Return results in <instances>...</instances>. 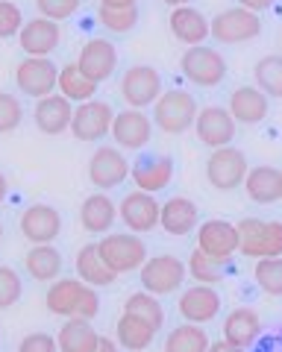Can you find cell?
Instances as JSON below:
<instances>
[{"label":"cell","mask_w":282,"mask_h":352,"mask_svg":"<svg viewBox=\"0 0 282 352\" xmlns=\"http://www.w3.org/2000/svg\"><path fill=\"white\" fill-rule=\"evenodd\" d=\"M47 311L56 317H83V320H91L100 311V296L97 288L85 285L83 279H56L50 282L47 291Z\"/></svg>","instance_id":"1"},{"label":"cell","mask_w":282,"mask_h":352,"mask_svg":"<svg viewBox=\"0 0 282 352\" xmlns=\"http://www.w3.org/2000/svg\"><path fill=\"white\" fill-rule=\"evenodd\" d=\"M197 115H200V106L186 88H168L153 103V124L162 132H168V135H182V132L194 129Z\"/></svg>","instance_id":"2"},{"label":"cell","mask_w":282,"mask_h":352,"mask_svg":"<svg viewBox=\"0 0 282 352\" xmlns=\"http://www.w3.org/2000/svg\"><path fill=\"white\" fill-rule=\"evenodd\" d=\"M238 238L241 247L238 252L247 258H282V220H262L244 217L238 220Z\"/></svg>","instance_id":"3"},{"label":"cell","mask_w":282,"mask_h":352,"mask_svg":"<svg viewBox=\"0 0 282 352\" xmlns=\"http://www.w3.org/2000/svg\"><path fill=\"white\" fill-rule=\"evenodd\" d=\"M97 250H100L103 261L121 276V273H129V270H141L144 261L150 258L147 256V247L135 232H109L97 241Z\"/></svg>","instance_id":"4"},{"label":"cell","mask_w":282,"mask_h":352,"mask_svg":"<svg viewBox=\"0 0 282 352\" xmlns=\"http://www.w3.org/2000/svg\"><path fill=\"white\" fill-rule=\"evenodd\" d=\"M247 173H250L247 156L232 144L212 150L206 159V179L215 191H235L238 185H244Z\"/></svg>","instance_id":"5"},{"label":"cell","mask_w":282,"mask_h":352,"mask_svg":"<svg viewBox=\"0 0 282 352\" xmlns=\"http://www.w3.org/2000/svg\"><path fill=\"white\" fill-rule=\"evenodd\" d=\"M180 71L186 80H191L200 88H215L226 80V59L215 47H186V53L180 56Z\"/></svg>","instance_id":"6"},{"label":"cell","mask_w":282,"mask_h":352,"mask_svg":"<svg viewBox=\"0 0 282 352\" xmlns=\"http://www.w3.org/2000/svg\"><path fill=\"white\" fill-rule=\"evenodd\" d=\"M15 85L21 94L32 97V100L50 97L59 88V68L47 56H27L15 68Z\"/></svg>","instance_id":"7"},{"label":"cell","mask_w":282,"mask_h":352,"mask_svg":"<svg viewBox=\"0 0 282 352\" xmlns=\"http://www.w3.org/2000/svg\"><path fill=\"white\" fill-rule=\"evenodd\" d=\"M262 32V18L244 6H230L212 18V38L218 44H244Z\"/></svg>","instance_id":"8"},{"label":"cell","mask_w":282,"mask_h":352,"mask_svg":"<svg viewBox=\"0 0 282 352\" xmlns=\"http://www.w3.org/2000/svg\"><path fill=\"white\" fill-rule=\"evenodd\" d=\"M186 273H188V264H182L177 256H153L138 270V279H141V288L144 291L165 296V294H173L182 288Z\"/></svg>","instance_id":"9"},{"label":"cell","mask_w":282,"mask_h":352,"mask_svg":"<svg viewBox=\"0 0 282 352\" xmlns=\"http://www.w3.org/2000/svg\"><path fill=\"white\" fill-rule=\"evenodd\" d=\"M162 91V74L153 68V65H133L127 68L121 76V97L129 109H144L153 106Z\"/></svg>","instance_id":"10"},{"label":"cell","mask_w":282,"mask_h":352,"mask_svg":"<svg viewBox=\"0 0 282 352\" xmlns=\"http://www.w3.org/2000/svg\"><path fill=\"white\" fill-rule=\"evenodd\" d=\"M194 135L200 144L218 150V147H230L235 135H238V120L232 118L230 109L224 106H206L200 109L197 120H194Z\"/></svg>","instance_id":"11"},{"label":"cell","mask_w":282,"mask_h":352,"mask_svg":"<svg viewBox=\"0 0 282 352\" xmlns=\"http://www.w3.org/2000/svg\"><path fill=\"white\" fill-rule=\"evenodd\" d=\"M115 109L106 103V100H85L74 109V120H71V132L77 141H100L103 135L112 132V124H115Z\"/></svg>","instance_id":"12"},{"label":"cell","mask_w":282,"mask_h":352,"mask_svg":"<svg viewBox=\"0 0 282 352\" xmlns=\"http://www.w3.org/2000/svg\"><path fill=\"white\" fill-rule=\"evenodd\" d=\"M118 214H121L124 226L129 229V232L147 235V232H153V229L159 226L162 203L156 200L153 194L135 188V191H129L124 200H121V208H118Z\"/></svg>","instance_id":"13"},{"label":"cell","mask_w":282,"mask_h":352,"mask_svg":"<svg viewBox=\"0 0 282 352\" xmlns=\"http://www.w3.org/2000/svg\"><path fill=\"white\" fill-rule=\"evenodd\" d=\"M129 170H133V164L118 147H97L94 156L89 159V179L100 191L118 188L124 179H129Z\"/></svg>","instance_id":"14"},{"label":"cell","mask_w":282,"mask_h":352,"mask_svg":"<svg viewBox=\"0 0 282 352\" xmlns=\"http://www.w3.org/2000/svg\"><path fill=\"white\" fill-rule=\"evenodd\" d=\"M238 247H241V238H238V226L230 223V220H221V217H212L206 223L197 226V250L209 252V256L221 258V261H230Z\"/></svg>","instance_id":"15"},{"label":"cell","mask_w":282,"mask_h":352,"mask_svg":"<svg viewBox=\"0 0 282 352\" xmlns=\"http://www.w3.org/2000/svg\"><path fill=\"white\" fill-rule=\"evenodd\" d=\"M112 138L121 150H144L153 138V118H147L144 109H124L115 115Z\"/></svg>","instance_id":"16"},{"label":"cell","mask_w":282,"mask_h":352,"mask_svg":"<svg viewBox=\"0 0 282 352\" xmlns=\"http://www.w3.org/2000/svg\"><path fill=\"white\" fill-rule=\"evenodd\" d=\"M129 179L135 182L138 191H147V194L165 191L173 182V159L165 156V153H144L141 159L133 162Z\"/></svg>","instance_id":"17"},{"label":"cell","mask_w":282,"mask_h":352,"mask_svg":"<svg viewBox=\"0 0 282 352\" xmlns=\"http://www.w3.org/2000/svg\"><path fill=\"white\" fill-rule=\"evenodd\" d=\"M77 68L89 76L91 82H97V85L106 82L118 71V47L109 38H89L77 56Z\"/></svg>","instance_id":"18"},{"label":"cell","mask_w":282,"mask_h":352,"mask_svg":"<svg viewBox=\"0 0 282 352\" xmlns=\"http://www.w3.org/2000/svg\"><path fill=\"white\" fill-rule=\"evenodd\" d=\"M62 232V214L47 203H32L21 214V235L30 244H53Z\"/></svg>","instance_id":"19"},{"label":"cell","mask_w":282,"mask_h":352,"mask_svg":"<svg viewBox=\"0 0 282 352\" xmlns=\"http://www.w3.org/2000/svg\"><path fill=\"white\" fill-rule=\"evenodd\" d=\"M177 308L186 323L203 326L221 314V294L215 291V285H191L186 294H180Z\"/></svg>","instance_id":"20"},{"label":"cell","mask_w":282,"mask_h":352,"mask_svg":"<svg viewBox=\"0 0 282 352\" xmlns=\"http://www.w3.org/2000/svg\"><path fill=\"white\" fill-rule=\"evenodd\" d=\"M62 41V27L50 18H30L18 36V44L24 56H50Z\"/></svg>","instance_id":"21"},{"label":"cell","mask_w":282,"mask_h":352,"mask_svg":"<svg viewBox=\"0 0 282 352\" xmlns=\"http://www.w3.org/2000/svg\"><path fill=\"white\" fill-rule=\"evenodd\" d=\"M168 27L173 32V38L180 44H186V47H197V44H203L206 38H212V21L194 6L171 9Z\"/></svg>","instance_id":"22"},{"label":"cell","mask_w":282,"mask_h":352,"mask_svg":"<svg viewBox=\"0 0 282 352\" xmlns=\"http://www.w3.org/2000/svg\"><path fill=\"white\" fill-rule=\"evenodd\" d=\"M32 120H36V126L45 132V135H62V132H71L74 103L62 94L41 97V100H36V109H32Z\"/></svg>","instance_id":"23"},{"label":"cell","mask_w":282,"mask_h":352,"mask_svg":"<svg viewBox=\"0 0 282 352\" xmlns=\"http://www.w3.org/2000/svg\"><path fill=\"white\" fill-rule=\"evenodd\" d=\"M230 112L238 124L256 126V124H262L270 112V97L259 85H238L230 94Z\"/></svg>","instance_id":"24"},{"label":"cell","mask_w":282,"mask_h":352,"mask_svg":"<svg viewBox=\"0 0 282 352\" xmlns=\"http://www.w3.org/2000/svg\"><path fill=\"white\" fill-rule=\"evenodd\" d=\"M159 226L173 238L191 235V232H197V226H200V212L188 197H171L168 203H162Z\"/></svg>","instance_id":"25"},{"label":"cell","mask_w":282,"mask_h":352,"mask_svg":"<svg viewBox=\"0 0 282 352\" xmlns=\"http://www.w3.org/2000/svg\"><path fill=\"white\" fill-rule=\"evenodd\" d=\"M244 191L259 206H270L282 200V170L274 168V164H256L244 179Z\"/></svg>","instance_id":"26"},{"label":"cell","mask_w":282,"mask_h":352,"mask_svg":"<svg viewBox=\"0 0 282 352\" xmlns=\"http://www.w3.org/2000/svg\"><path fill=\"white\" fill-rule=\"evenodd\" d=\"M115 220H118V206L103 191L91 194V197H85V200H83V206H80V223H83L85 232L109 235V229L115 226Z\"/></svg>","instance_id":"27"},{"label":"cell","mask_w":282,"mask_h":352,"mask_svg":"<svg viewBox=\"0 0 282 352\" xmlns=\"http://www.w3.org/2000/svg\"><path fill=\"white\" fill-rule=\"evenodd\" d=\"M259 332H262V320L253 308H232L224 320V340H230L238 349L253 346Z\"/></svg>","instance_id":"28"},{"label":"cell","mask_w":282,"mask_h":352,"mask_svg":"<svg viewBox=\"0 0 282 352\" xmlns=\"http://www.w3.org/2000/svg\"><path fill=\"white\" fill-rule=\"evenodd\" d=\"M77 276L85 285H91V288H106V285H112L118 279V273L103 261L97 244H85L77 252Z\"/></svg>","instance_id":"29"},{"label":"cell","mask_w":282,"mask_h":352,"mask_svg":"<svg viewBox=\"0 0 282 352\" xmlns=\"http://www.w3.org/2000/svg\"><path fill=\"white\" fill-rule=\"evenodd\" d=\"M97 340L100 335L94 332L91 320H83V317H68L56 335L59 352H94Z\"/></svg>","instance_id":"30"},{"label":"cell","mask_w":282,"mask_h":352,"mask_svg":"<svg viewBox=\"0 0 282 352\" xmlns=\"http://www.w3.org/2000/svg\"><path fill=\"white\" fill-rule=\"evenodd\" d=\"M27 273L36 282H56L62 273V252L50 244H36L27 252Z\"/></svg>","instance_id":"31"},{"label":"cell","mask_w":282,"mask_h":352,"mask_svg":"<svg viewBox=\"0 0 282 352\" xmlns=\"http://www.w3.org/2000/svg\"><path fill=\"white\" fill-rule=\"evenodd\" d=\"M115 340L129 352H141V349H147L156 340V329L150 323H144L141 317L124 311V317L115 326Z\"/></svg>","instance_id":"32"},{"label":"cell","mask_w":282,"mask_h":352,"mask_svg":"<svg viewBox=\"0 0 282 352\" xmlns=\"http://www.w3.org/2000/svg\"><path fill=\"white\" fill-rule=\"evenodd\" d=\"M59 94L68 97L71 103L94 100L97 82H91L89 76L77 68V62H71V65H65V68H59Z\"/></svg>","instance_id":"33"},{"label":"cell","mask_w":282,"mask_h":352,"mask_svg":"<svg viewBox=\"0 0 282 352\" xmlns=\"http://www.w3.org/2000/svg\"><path fill=\"white\" fill-rule=\"evenodd\" d=\"M209 346H212L209 335L197 323H182L177 329H171L165 340V352H206Z\"/></svg>","instance_id":"34"},{"label":"cell","mask_w":282,"mask_h":352,"mask_svg":"<svg viewBox=\"0 0 282 352\" xmlns=\"http://www.w3.org/2000/svg\"><path fill=\"white\" fill-rule=\"evenodd\" d=\"M124 311L141 317V320L150 323V326L156 329V332H159L162 326H165V308H162L159 296H156V294H150V291H144V288H141L138 294H129V296H127Z\"/></svg>","instance_id":"35"},{"label":"cell","mask_w":282,"mask_h":352,"mask_svg":"<svg viewBox=\"0 0 282 352\" xmlns=\"http://www.w3.org/2000/svg\"><path fill=\"white\" fill-rule=\"evenodd\" d=\"M226 267H230V261H221L203 250H194L191 258H188V273L200 285H218L226 276Z\"/></svg>","instance_id":"36"},{"label":"cell","mask_w":282,"mask_h":352,"mask_svg":"<svg viewBox=\"0 0 282 352\" xmlns=\"http://www.w3.org/2000/svg\"><path fill=\"white\" fill-rule=\"evenodd\" d=\"M253 76H256V85L268 97H282V53H270V56L259 59Z\"/></svg>","instance_id":"37"},{"label":"cell","mask_w":282,"mask_h":352,"mask_svg":"<svg viewBox=\"0 0 282 352\" xmlns=\"http://www.w3.org/2000/svg\"><path fill=\"white\" fill-rule=\"evenodd\" d=\"M138 6H129V9H109V6H100L97 9V21H100L103 30L115 32V36H127L138 27Z\"/></svg>","instance_id":"38"},{"label":"cell","mask_w":282,"mask_h":352,"mask_svg":"<svg viewBox=\"0 0 282 352\" xmlns=\"http://www.w3.org/2000/svg\"><path fill=\"white\" fill-rule=\"evenodd\" d=\"M253 279L268 296H282V258H259Z\"/></svg>","instance_id":"39"},{"label":"cell","mask_w":282,"mask_h":352,"mask_svg":"<svg viewBox=\"0 0 282 352\" xmlns=\"http://www.w3.org/2000/svg\"><path fill=\"white\" fill-rule=\"evenodd\" d=\"M24 12H21V6L12 3V0H0V38H15L21 36V30H24Z\"/></svg>","instance_id":"40"},{"label":"cell","mask_w":282,"mask_h":352,"mask_svg":"<svg viewBox=\"0 0 282 352\" xmlns=\"http://www.w3.org/2000/svg\"><path fill=\"white\" fill-rule=\"evenodd\" d=\"M21 120H24V106H21V100L6 91H0V135L15 132L21 126Z\"/></svg>","instance_id":"41"},{"label":"cell","mask_w":282,"mask_h":352,"mask_svg":"<svg viewBox=\"0 0 282 352\" xmlns=\"http://www.w3.org/2000/svg\"><path fill=\"white\" fill-rule=\"evenodd\" d=\"M21 294H24V282H21L18 270L0 264V308L15 305L21 300Z\"/></svg>","instance_id":"42"},{"label":"cell","mask_w":282,"mask_h":352,"mask_svg":"<svg viewBox=\"0 0 282 352\" xmlns=\"http://www.w3.org/2000/svg\"><path fill=\"white\" fill-rule=\"evenodd\" d=\"M83 0H36V9L41 12V18H50L62 24V21H68L71 15H77Z\"/></svg>","instance_id":"43"},{"label":"cell","mask_w":282,"mask_h":352,"mask_svg":"<svg viewBox=\"0 0 282 352\" xmlns=\"http://www.w3.org/2000/svg\"><path fill=\"white\" fill-rule=\"evenodd\" d=\"M18 352H59V344L47 332H32L18 344Z\"/></svg>","instance_id":"44"},{"label":"cell","mask_w":282,"mask_h":352,"mask_svg":"<svg viewBox=\"0 0 282 352\" xmlns=\"http://www.w3.org/2000/svg\"><path fill=\"white\" fill-rule=\"evenodd\" d=\"M276 0H238V6L250 9V12H265V9H270Z\"/></svg>","instance_id":"45"},{"label":"cell","mask_w":282,"mask_h":352,"mask_svg":"<svg viewBox=\"0 0 282 352\" xmlns=\"http://www.w3.org/2000/svg\"><path fill=\"white\" fill-rule=\"evenodd\" d=\"M94 352H118V340H112V338H103V335H100V340H97Z\"/></svg>","instance_id":"46"},{"label":"cell","mask_w":282,"mask_h":352,"mask_svg":"<svg viewBox=\"0 0 282 352\" xmlns=\"http://www.w3.org/2000/svg\"><path fill=\"white\" fill-rule=\"evenodd\" d=\"M206 352H244V349H238V346H232L230 340H215V344L206 349Z\"/></svg>","instance_id":"47"},{"label":"cell","mask_w":282,"mask_h":352,"mask_svg":"<svg viewBox=\"0 0 282 352\" xmlns=\"http://www.w3.org/2000/svg\"><path fill=\"white\" fill-rule=\"evenodd\" d=\"M138 0H100V6H109V9H129Z\"/></svg>","instance_id":"48"},{"label":"cell","mask_w":282,"mask_h":352,"mask_svg":"<svg viewBox=\"0 0 282 352\" xmlns=\"http://www.w3.org/2000/svg\"><path fill=\"white\" fill-rule=\"evenodd\" d=\"M6 191H9V182H6V176H3V170H0V203L6 200Z\"/></svg>","instance_id":"49"},{"label":"cell","mask_w":282,"mask_h":352,"mask_svg":"<svg viewBox=\"0 0 282 352\" xmlns=\"http://www.w3.org/2000/svg\"><path fill=\"white\" fill-rule=\"evenodd\" d=\"M165 3H168V6H173V9H177V6H188L191 0H165Z\"/></svg>","instance_id":"50"},{"label":"cell","mask_w":282,"mask_h":352,"mask_svg":"<svg viewBox=\"0 0 282 352\" xmlns=\"http://www.w3.org/2000/svg\"><path fill=\"white\" fill-rule=\"evenodd\" d=\"M0 241H3V223H0Z\"/></svg>","instance_id":"51"},{"label":"cell","mask_w":282,"mask_h":352,"mask_svg":"<svg viewBox=\"0 0 282 352\" xmlns=\"http://www.w3.org/2000/svg\"><path fill=\"white\" fill-rule=\"evenodd\" d=\"M279 170H282V168H279Z\"/></svg>","instance_id":"52"}]
</instances>
